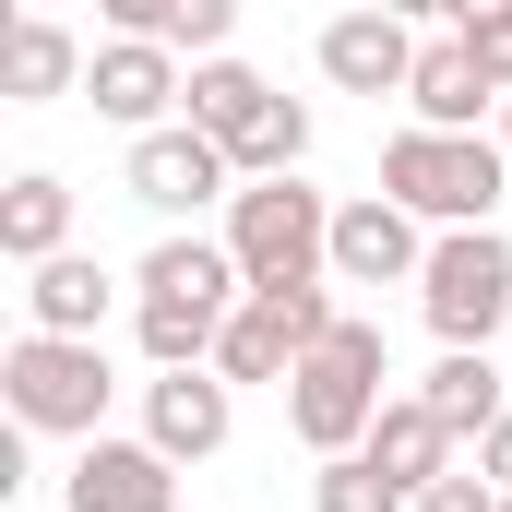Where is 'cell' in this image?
<instances>
[{
	"instance_id": "obj_1",
	"label": "cell",
	"mask_w": 512,
	"mask_h": 512,
	"mask_svg": "<svg viewBox=\"0 0 512 512\" xmlns=\"http://www.w3.org/2000/svg\"><path fill=\"white\" fill-rule=\"evenodd\" d=\"M501 179H512V155L489 143V131L405 120L382 143V191L405 203V215H429V227H489V215H501Z\"/></svg>"
},
{
	"instance_id": "obj_2",
	"label": "cell",
	"mask_w": 512,
	"mask_h": 512,
	"mask_svg": "<svg viewBox=\"0 0 512 512\" xmlns=\"http://www.w3.org/2000/svg\"><path fill=\"white\" fill-rule=\"evenodd\" d=\"M393 358H382V322H334L298 370H286V429L310 441V453H358L370 441V417L393 405Z\"/></svg>"
},
{
	"instance_id": "obj_3",
	"label": "cell",
	"mask_w": 512,
	"mask_h": 512,
	"mask_svg": "<svg viewBox=\"0 0 512 512\" xmlns=\"http://www.w3.org/2000/svg\"><path fill=\"white\" fill-rule=\"evenodd\" d=\"M179 120L215 131V143L239 155V179H286V167L310 155V108H298V96H274L251 60H227V48H215V60H191V108H179Z\"/></svg>"
},
{
	"instance_id": "obj_4",
	"label": "cell",
	"mask_w": 512,
	"mask_h": 512,
	"mask_svg": "<svg viewBox=\"0 0 512 512\" xmlns=\"http://www.w3.org/2000/svg\"><path fill=\"white\" fill-rule=\"evenodd\" d=\"M227 251H239V274L262 286H322L334 274V203L286 167V179H251L239 203H227Z\"/></svg>"
},
{
	"instance_id": "obj_5",
	"label": "cell",
	"mask_w": 512,
	"mask_h": 512,
	"mask_svg": "<svg viewBox=\"0 0 512 512\" xmlns=\"http://www.w3.org/2000/svg\"><path fill=\"white\" fill-rule=\"evenodd\" d=\"M0 393H12V429H60V441H96L108 429V346L96 334H12L0 358Z\"/></svg>"
},
{
	"instance_id": "obj_6",
	"label": "cell",
	"mask_w": 512,
	"mask_h": 512,
	"mask_svg": "<svg viewBox=\"0 0 512 512\" xmlns=\"http://www.w3.org/2000/svg\"><path fill=\"white\" fill-rule=\"evenodd\" d=\"M417 310L441 346H489L512 322V239L501 227H441L429 239V274H417Z\"/></svg>"
},
{
	"instance_id": "obj_7",
	"label": "cell",
	"mask_w": 512,
	"mask_h": 512,
	"mask_svg": "<svg viewBox=\"0 0 512 512\" xmlns=\"http://www.w3.org/2000/svg\"><path fill=\"white\" fill-rule=\"evenodd\" d=\"M120 191L143 203V215H203V203H239V155H227L203 120H167V131H131Z\"/></svg>"
},
{
	"instance_id": "obj_8",
	"label": "cell",
	"mask_w": 512,
	"mask_h": 512,
	"mask_svg": "<svg viewBox=\"0 0 512 512\" xmlns=\"http://www.w3.org/2000/svg\"><path fill=\"white\" fill-rule=\"evenodd\" d=\"M143 441L167 453V465H215L227 441H239V382L203 358V370H155L143 382Z\"/></svg>"
},
{
	"instance_id": "obj_9",
	"label": "cell",
	"mask_w": 512,
	"mask_h": 512,
	"mask_svg": "<svg viewBox=\"0 0 512 512\" xmlns=\"http://www.w3.org/2000/svg\"><path fill=\"white\" fill-rule=\"evenodd\" d=\"M84 96H96V120H120V131H167V108H191V72H179L167 36H108L84 60Z\"/></svg>"
},
{
	"instance_id": "obj_10",
	"label": "cell",
	"mask_w": 512,
	"mask_h": 512,
	"mask_svg": "<svg viewBox=\"0 0 512 512\" xmlns=\"http://www.w3.org/2000/svg\"><path fill=\"white\" fill-rule=\"evenodd\" d=\"M429 215H405L393 191H358V203H334V286H417L429 274V239H417Z\"/></svg>"
},
{
	"instance_id": "obj_11",
	"label": "cell",
	"mask_w": 512,
	"mask_h": 512,
	"mask_svg": "<svg viewBox=\"0 0 512 512\" xmlns=\"http://www.w3.org/2000/svg\"><path fill=\"white\" fill-rule=\"evenodd\" d=\"M405 72H417L405 12L358 0V12H334V24H322V84H334V96H405Z\"/></svg>"
},
{
	"instance_id": "obj_12",
	"label": "cell",
	"mask_w": 512,
	"mask_h": 512,
	"mask_svg": "<svg viewBox=\"0 0 512 512\" xmlns=\"http://www.w3.org/2000/svg\"><path fill=\"white\" fill-rule=\"evenodd\" d=\"M60 489H72V512H179V465H167L155 441H108V429H96Z\"/></svg>"
},
{
	"instance_id": "obj_13",
	"label": "cell",
	"mask_w": 512,
	"mask_h": 512,
	"mask_svg": "<svg viewBox=\"0 0 512 512\" xmlns=\"http://www.w3.org/2000/svg\"><path fill=\"white\" fill-rule=\"evenodd\" d=\"M405 108H417L429 131H477L489 108H501V84H489V60H477L453 24H441V36L417 48V72H405Z\"/></svg>"
},
{
	"instance_id": "obj_14",
	"label": "cell",
	"mask_w": 512,
	"mask_h": 512,
	"mask_svg": "<svg viewBox=\"0 0 512 512\" xmlns=\"http://www.w3.org/2000/svg\"><path fill=\"white\" fill-rule=\"evenodd\" d=\"M108 262L96 251H48V262H24V334H96L108 322Z\"/></svg>"
},
{
	"instance_id": "obj_15",
	"label": "cell",
	"mask_w": 512,
	"mask_h": 512,
	"mask_svg": "<svg viewBox=\"0 0 512 512\" xmlns=\"http://www.w3.org/2000/svg\"><path fill=\"white\" fill-rule=\"evenodd\" d=\"M370 465H382L393 489H429V477H453V429L429 417V393H393L382 417H370V441H358Z\"/></svg>"
},
{
	"instance_id": "obj_16",
	"label": "cell",
	"mask_w": 512,
	"mask_h": 512,
	"mask_svg": "<svg viewBox=\"0 0 512 512\" xmlns=\"http://www.w3.org/2000/svg\"><path fill=\"white\" fill-rule=\"evenodd\" d=\"M429 417H441V429H453V441H489V429H501V370H489V346H441V370H429Z\"/></svg>"
},
{
	"instance_id": "obj_17",
	"label": "cell",
	"mask_w": 512,
	"mask_h": 512,
	"mask_svg": "<svg viewBox=\"0 0 512 512\" xmlns=\"http://www.w3.org/2000/svg\"><path fill=\"white\" fill-rule=\"evenodd\" d=\"M0 251H12V262H48V251H72V179L24 167V179L0 191Z\"/></svg>"
},
{
	"instance_id": "obj_18",
	"label": "cell",
	"mask_w": 512,
	"mask_h": 512,
	"mask_svg": "<svg viewBox=\"0 0 512 512\" xmlns=\"http://www.w3.org/2000/svg\"><path fill=\"white\" fill-rule=\"evenodd\" d=\"M72 84H84V48L48 12H12V108H60Z\"/></svg>"
},
{
	"instance_id": "obj_19",
	"label": "cell",
	"mask_w": 512,
	"mask_h": 512,
	"mask_svg": "<svg viewBox=\"0 0 512 512\" xmlns=\"http://www.w3.org/2000/svg\"><path fill=\"white\" fill-rule=\"evenodd\" d=\"M131 334H143L155 370H203L215 334H227V310H215V298H131Z\"/></svg>"
},
{
	"instance_id": "obj_20",
	"label": "cell",
	"mask_w": 512,
	"mask_h": 512,
	"mask_svg": "<svg viewBox=\"0 0 512 512\" xmlns=\"http://www.w3.org/2000/svg\"><path fill=\"white\" fill-rule=\"evenodd\" d=\"M310 512H417V489H393L370 453H322V477H310Z\"/></svg>"
},
{
	"instance_id": "obj_21",
	"label": "cell",
	"mask_w": 512,
	"mask_h": 512,
	"mask_svg": "<svg viewBox=\"0 0 512 512\" xmlns=\"http://www.w3.org/2000/svg\"><path fill=\"white\" fill-rule=\"evenodd\" d=\"M453 36L489 60V84L512 96V0H465V12H453Z\"/></svg>"
},
{
	"instance_id": "obj_22",
	"label": "cell",
	"mask_w": 512,
	"mask_h": 512,
	"mask_svg": "<svg viewBox=\"0 0 512 512\" xmlns=\"http://www.w3.org/2000/svg\"><path fill=\"white\" fill-rule=\"evenodd\" d=\"M417 512H501V477H489V465H453V477L417 489Z\"/></svg>"
},
{
	"instance_id": "obj_23",
	"label": "cell",
	"mask_w": 512,
	"mask_h": 512,
	"mask_svg": "<svg viewBox=\"0 0 512 512\" xmlns=\"http://www.w3.org/2000/svg\"><path fill=\"white\" fill-rule=\"evenodd\" d=\"M96 12H108L120 36H167V48H179V24H191V0H96Z\"/></svg>"
},
{
	"instance_id": "obj_24",
	"label": "cell",
	"mask_w": 512,
	"mask_h": 512,
	"mask_svg": "<svg viewBox=\"0 0 512 512\" xmlns=\"http://www.w3.org/2000/svg\"><path fill=\"white\" fill-rule=\"evenodd\" d=\"M477 465H489V477H501V489H512V405H501V429L477 441Z\"/></svg>"
},
{
	"instance_id": "obj_25",
	"label": "cell",
	"mask_w": 512,
	"mask_h": 512,
	"mask_svg": "<svg viewBox=\"0 0 512 512\" xmlns=\"http://www.w3.org/2000/svg\"><path fill=\"white\" fill-rule=\"evenodd\" d=\"M382 12H405V24H453L465 0H382Z\"/></svg>"
},
{
	"instance_id": "obj_26",
	"label": "cell",
	"mask_w": 512,
	"mask_h": 512,
	"mask_svg": "<svg viewBox=\"0 0 512 512\" xmlns=\"http://www.w3.org/2000/svg\"><path fill=\"white\" fill-rule=\"evenodd\" d=\"M501 155H512V96H501Z\"/></svg>"
},
{
	"instance_id": "obj_27",
	"label": "cell",
	"mask_w": 512,
	"mask_h": 512,
	"mask_svg": "<svg viewBox=\"0 0 512 512\" xmlns=\"http://www.w3.org/2000/svg\"><path fill=\"white\" fill-rule=\"evenodd\" d=\"M501 512H512V489H501Z\"/></svg>"
}]
</instances>
